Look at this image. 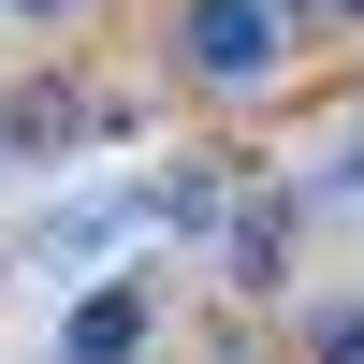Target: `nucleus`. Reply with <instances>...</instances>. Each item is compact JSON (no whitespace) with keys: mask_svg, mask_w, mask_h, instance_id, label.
<instances>
[{"mask_svg":"<svg viewBox=\"0 0 364 364\" xmlns=\"http://www.w3.org/2000/svg\"><path fill=\"white\" fill-rule=\"evenodd\" d=\"M306 44H321V0H175V73H190L204 102L277 87Z\"/></svg>","mask_w":364,"mask_h":364,"instance_id":"1","label":"nucleus"},{"mask_svg":"<svg viewBox=\"0 0 364 364\" xmlns=\"http://www.w3.org/2000/svg\"><path fill=\"white\" fill-rule=\"evenodd\" d=\"M87 132H117V102H87L73 73L0 87V161H58V146H87Z\"/></svg>","mask_w":364,"mask_h":364,"instance_id":"2","label":"nucleus"},{"mask_svg":"<svg viewBox=\"0 0 364 364\" xmlns=\"http://www.w3.org/2000/svg\"><path fill=\"white\" fill-rule=\"evenodd\" d=\"M15 15H29V29H73V15H87V0H15Z\"/></svg>","mask_w":364,"mask_h":364,"instance_id":"6","label":"nucleus"},{"mask_svg":"<svg viewBox=\"0 0 364 364\" xmlns=\"http://www.w3.org/2000/svg\"><path fill=\"white\" fill-rule=\"evenodd\" d=\"M291 233H306V190L233 204V219H219V277H233V291H277V277H291Z\"/></svg>","mask_w":364,"mask_h":364,"instance_id":"4","label":"nucleus"},{"mask_svg":"<svg viewBox=\"0 0 364 364\" xmlns=\"http://www.w3.org/2000/svg\"><path fill=\"white\" fill-rule=\"evenodd\" d=\"M321 29H364V0H321Z\"/></svg>","mask_w":364,"mask_h":364,"instance_id":"7","label":"nucleus"},{"mask_svg":"<svg viewBox=\"0 0 364 364\" xmlns=\"http://www.w3.org/2000/svg\"><path fill=\"white\" fill-rule=\"evenodd\" d=\"M146 336H161V291L146 277H87L73 321H58V364H146Z\"/></svg>","mask_w":364,"mask_h":364,"instance_id":"3","label":"nucleus"},{"mask_svg":"<svg viewBox=\"0 0 364 364\" xmlns=\"http://www.w3.org/2000/svg\"><path fill=\"white\" fill-rule=\"evenodd\" d=\"M306 364H364V291H350V306H321V321H306Z\"/></svg>","mask_w":364,"mask_h":364,"instance_id":"5","label":"nucleus"}]
</instances>
